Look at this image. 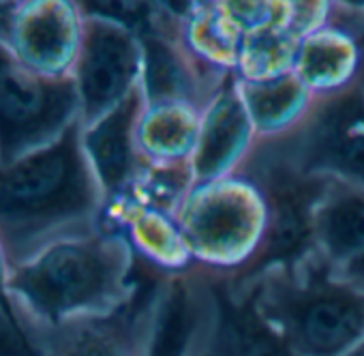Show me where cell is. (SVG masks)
<instances>
[{
    "instance_id": "1",
    "label": "cell",
    "mask_w": 364,
    "mask_h": 356,
    "mask_svg": "<svg viewBox=\"0 0 364 356\" xmlns=\"http://www.w3.org/2000/svg\"><path fill=\"white\" fill-rule=\"evenodd\" d=\"M105 209L82 122L48 146L0 163V256L7 275L63 239L101 228Z\"/></svg>"
},
{
    "instance_id": "2",
    "label": "cell",
    "mask_w": 364,
    "mask_h": 356,
    "mask_svg": "<svg viewBox=\"0 0 364 356\" xmlns=\"http://www.w3.org/2000/svg\"><path fill=\"white\" fill-rule=\"evenodd\" d=\"M137 253L109 226L63 239L11 271L5 300H16L48 322L103 313L122 305L137 288Z\"/></svg>"
},
{
    "instance_id": "3",
    "label": "cell",
    "mask_w": 364,
    "mask_h": 356,
    "mask_svg": "<svg viewBox=\"0 0 364 356\" xmlns=\"http://www.w3.org/2000/svg\"><path fill=\"white\" fill-rule=\"evenodd\" d=\"M232 292L249 296L253 309L298 356H345L364 339V294L343 283L319 251L270 268Z\"/></svg>"
},
{
    "instance_id": "4",
    "label": "cell",
    "mask_w": 364,
    "mask_h": 356,
    "mask_svg": "<svg viewBox=\"0 0 364 356\" xmlns=\"http://www.w3.org/2000/svg\"><path fill=\"white\" fill-rule=\"evenodd\" d=\"M135 292L116 309L48 322L16 300H5L33 356H152L171 275L137 258Z\"/></svg>"
},
{
    "instance_id": "5",
    "label": "cell",
    "mask_w": 364,
    "mask_h": 356,
    "mask_svg": "<svg viewBox=\"0 0 364 356\" xmlns=\"http://www.w3.org/2000/svg\"><path fill=\"white\" fill-rule=\"evenodd\" d=\"M236 174L264 196L268 226L257 256L240 273L223 275L232 290L249 286L270 268L296 264L317 251L315 217L332 185L328 178L302 174L264 142L253 146Z\"/></svg>"
},
{
    "instance_id": "6",
    "label": "cell",
    "mask_w": 364,
    "mask_h": 356,
    "mask_svg": "<svg viewBox=\"0 0 364 356\" xmlns=\"http://www.w3.org/2000/svg\"><path fill=\"white\" fill-rule=\"evenodd\" d=\"M176 221L198 268L236 275L257 256L266 236L268 211L259 189L232 174L193 187Z\"/></svg>"
},
{
    "instance_id": "7",
    "label": "cell",
    "mask_w": 364,
    "mask_h": 356,
    "mask_svg": "<svg viewBox=\"0 0 364 356\" xmlns=\"http://www.w3.org/2000/svg\"><path fill=\"white\" fill-rule=\"evenodd\" d=\"M302 174L364 187V88L313 97L304 118L287 133L257 140Z\"/></svg>"
},
{
    "instance_id": "8",
    "label": "cell",
    "mask_w": 364,
    "mask_h": 356,
    "mask_svg": "<svg viewBox=\"0 0 364 356\" xmlns=\"http://www.w3.org/2000/svg\"><path fill=\"white\" fill-rule=\"evenodd\" d=\"M80 122L73 78H43L0 43V163L58 140Z\"/></svg>"
},
{
    "instance_id": "9",
    "label": "cell",
    "mask_w": 364,
    "mask_h": 356,
    "mask_svg": "<svg viewBox=\"0 0 364 356\" xmlns=\"http://www.w3.org/2000/svg\"><path fill=\"white\" fill-rule=\"evenodd\" d=\"M144 67L141 90L146 105H187L204 114L234 75L198 58L182 37V9L150 5L137 31Z\"/></svg>"
},
{
    "instance_id": "10",
    "label": "cell",
    "mask_w": 364,
    "mask_h": 356,
    "mask_svg": "<svg viewBox=\"0 0 364 356\" xmlns=\"http://www.w3.org/2000/svg\"><path fill=\"white\" fill-rule=\"evenodd\" d=\"M141 41L133 28L118 20L82 11V41L71 73L80 99L82 127L95 125L120 105L141 84Z\"/></svg>"
},
{
    "instance_id": "11",
    "label": "cell",
    "mask_w": 364,
    "mask_h": 356,
    "mask_svg": "<svg viewBox=\"0 0 364 356\" xmlns=\"http://www.w3.org/2000/svg\"><path fill=\"white\" fill-rule=\"evenodd\" d=\"M82 41V11L71 0L0 3V43L43 78H71Z\"/></svg>"
},
{
    "instance_id": "12",
    "label": "cell",
    "mask_w": 364,
    "mask_h": 356,
    "mask_svg": "<svg viewBox=\"0 0 364 356\" xmlns=\"http://www.w3.org/2000/svg\"><path fill=\"white\" fill-rule=\"evenodd\" d=\"M144 112L146 99L139 84L109 114L90 127H82L84 150L99 178L107 204L122 200L148 165L137 140Z\"/></svg>"
},
{
    "instance_id": "13",
    "label": "cell",
    "mask_w": 364,
    "mask_h": 356,
    "mask_svg": "<svg viewBox=\"0 0 364 356\" xmlns=\"http://www.w3.org/2000/svg\"><path fill=\"white\" fill-rule=\"evenodd\" d=\"M257 144V133L238 90L236 73L202 114L200 137L191 157L196 187L236 174Z\"/></svg>"
},
{
    "instance_id": "14",
    "label": "cell",
    "mask_w": 364,
    "mask_h": 356,
    "mask_svg": "<svg viewBox=\"0 0 364 356\" xmlns=\"http://www.w3.org/2000/svg\"><path fill=\"white\" fill-rule=\"evenodd\" d=\"M200 271L213 294L208 356H298L253 309L249 296L234 294L221 275Z\"/></svg>"
},
{
    "instance_id": "15",
    "label": "cell",
    "mask_w": 364,
    "mask_h": 356,
    "mask_svg": "<svg viewBox=\"0 0 364 356\" xmlns=\"http://www.w3.org/2000/svg\"><path fill=\"white\" fill-rule=\"evenodd\" d=\"M103 224L120 230L133 245L137 258L154 271L180 275L196 268V260L178 221L169 215L129 202H116L105 209Z\"/></svg>"
},
{
    "instance_id": "16",
    "label": "cell",
    "mask_w": 364,
    "mask_h": 356,
    "mask_svg": "<svg viewBox=\"0 0 364 356\" xmlns=\"http://www.w3.org/2000/svg\"><path fill=\"white\" fill-rule=\"evenodd\" d=\"M360 56L355 43L338 28L323 24L298 46L294 73L317 95L338 93L358 80Z\"/></svg>"
},
{
    "instance_id": "17",
    "label": "cell",
    "mask_w": 364,
    "mask_h": 356,
    "mask_svg": "<svg viewBox=\"0 0 364 356\" xmlns=\"http://www.w3.org/2000/svg\"><path fill=\"white\" fill-rule=\"evenodd\" d=\"M238 90L255 127L257 140L279 137L291 131L306 114L313 93L291 71L270 82H240Z\"/></svg>"
},
{
    "instance_id": "18",
    "label": "cell",
    "mask_w": 364,
    "mask_h": 356,
    "mask_svg": "<svg viewBox=\"0 0 364 356\" xmlns=\"http://www.w3.org/2000/svg\"><path fill=\"white\" fill-rule=\"evenodd\" d=\"M317 251L338 264L364 249V187L330 185L315 217Z\"/></svg>"
},
{
    "instance_id": "19",
    "label": "cell",
    "mask_w": 364,
    "mask_h": 356,
    "mask_svg": "<svg viewBox=\"0 0 364 356\" xmlns=\"http://www.w3.org/2000/svg\"><path fill=\"white\" fill-rule=\"evenodd\" d=\"M182 37L191 52L215 69L236 73L245 33L225 3H191L182 9Z\"/></svg>"
},
{
    "instance_id": "20",
    "label": "cell",
    "mask_w": 364,
    "mask_h": 356,
    "mask_svg": "<svg viewBox=\"0 0 364 356\" xmlns=\"http://www.w3.org/2000/svg\"><path fill=\"white\" fill-rule=\"evenodd\" d=\"M202 114L187 105H146L139 122V150L148 163L191 161L200 137Z\"/></svg>"
},
{
    "instance_id": "21",
    "label": "cell",
    "mask_w": 364,
    "mask_h": 356,
    "mask_svg": "<svg viewBox=\"0 0 364 356\" xmlns=\"http://www.w3.org/2000/svg\"><path fill=\"white\" fill-rule=\"evenodd\" d=\"M298 46L300 41L285 28V18L247 33L240 48L236 78L240 82H270L291 73Z\"/></svg>"
},
{
    "instance_id": "22",
    "label": "cell",
    "mask_w": 364,
    "mask_h": 356,
    "mask_svg": "<svg viewBox=\"0 0 364 356\" xmlns=\"http://www.w3.org/2000/svg\"><path fill=\"white\" fill-rule=\"evenodd\" d=\"M193 187H196V176H193L191 161L148 163L135 181V185L129 189V194L118 202H129L176 219L182 204H185V200L193 192Z\"/></svg>"
},
{
    "instance_id": "23",
    "label": "cell",
    "mask_w": 364,
    "mask_h": 356,
    "mask_svg": "<svg viewBox=\"0 0 364 356\" xmlns=\"http://www.w3.org/2000/svg\"><path fill=\"white\" fill-rule=\"evenodd\" d=\"M225 7L245 35L279 22L287 14V3H225Z\"/></svg>"
},
{
    "instance_id": "24",
    "label": "cell",
    "mask_w": 364,
    "mask_h": 356,
    "mask_svg": "<svg viewBox=\"0 0 364 356\" xmlns=\"http://www.w3.org/2000/svg\"><path fill=\"white\" fill-rule=\"evenodd\" d=\"M330 3H287L285 28L302 41L304 37L319 31L328 20Z\"/></svg>"
},
{
    "instance_id": "25",
    "label": "cell",
    "mask_w": 364,
    "mask_h": 356,
    "mask_svg": "<svg viewBox=\"0 0 364 356\" xmlns=\"http://www.w3.org/2000/svg\"><path fill=\"white\" fill-rule=\"evenodd\" d=\"M0 356H33L3 296H0Z\"/></svg>"
},
{
    "instance_id": "26",
    "label": "cell",
    "mask_w": 364,
    "mask_h": 356,
    "mask_svg": "<svg viewBox=\"0 0 364 356\" xmlns=\"http://www.w3.org/2000/svg\"><path fill=\"white\" fill-rule=\"evenodd\" d=\"M334 275L343 283L353 288L355 292L364 294V249H360L353 256H349L347 260L334 264Z\"/></svg>"
},
{
    "instance_id": "27",
    "label": "cell",
    "mask_w": 364,
    "mask_h": 356,
    "mask_svg": "<svg viewBox=\"0 0 364 356\" xmlns=\"http://www.w3.org/2000/svg\"><path fill=\"white\" fill-rule=\"evenodd\" d=\"M210 318H213V294H210V309H208V313H206V318H204V322H202V326H200V330H198V335H196V339H193V343H191V347L187 352V356H208Z\"/></svg>"
},
{
    "instance_id": "28",
    "label": "cell",
    "mask_w": 364,
    "mask_h": 356,
    "mask_svg": "<svg viewBox=\"0 0 364 356\" xmlns=\"http://www.w3.org/2000/svg\"><path fill=\"white\" fill-rule=\"evenodd\" d=\"M345 356H364V339H362L358 345H353V347H351V350H349Z\"/></svg>"
},
{
    "instance_id": "29",
    "label": "cell",
    "mask_w": 364,
    "mask_h": 356,
    "mask_svg": "<svg viewBox=\"0 0 364 356\" xmlns=\"http://www.w3.org/2000/svg\"><path fill=\"white\" fill-rule=\"evenodd\" d=\"M5 277H7V271H5V262H3V256H0V292H3V286H5Z\"/></svg>"
}]
</instances>
